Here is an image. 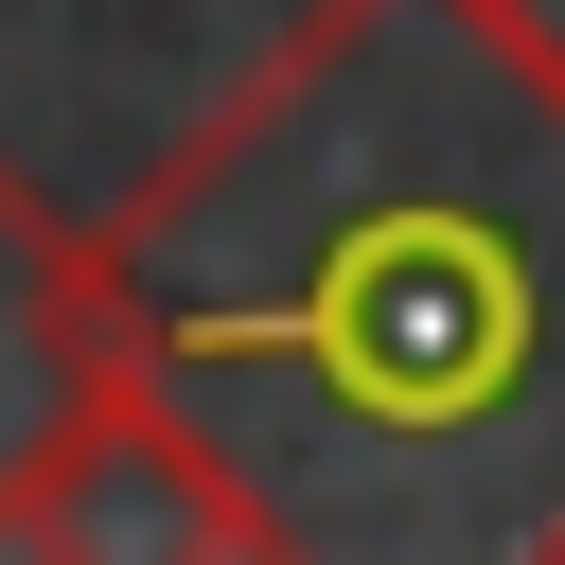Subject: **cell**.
Listing matches in <instances>:
<instances>
[{
	"label": "cell",
	"instance_id": "3",
	"mask_svg": "<svg viewBox=\"0 0 565 565\" xmlns=\"http://www.w3.org/2000/svg\"><path fill=\"white\" fill-rule=\"evenodd\" d=\"M124 388V318H106V247L88 212H53L18 159H0V547H18V494L53 477V441Z\"/></svg>",
	"mask_w": 565,
	"mask_h": 565
},
{
	"label": "cell",
	"instance_id": "2",
	"mask_svg": "<svg viewBox=\"0 0 565 565\" xmlns=\"http://www.w3.org/2000/svg\"><path fill=\"white\" fill-rule=\"evenodd\" d=\"M18 565H265V512H247V477L194 441V406L124 371V388L53 441V477L18 494Z\"/></svg>",
	"mask_w": 565,
	"mask_h": 565
},
{
	"label": "cell",
	"instance_id": "1",
	"mask_svg": "<svg viewBox=\"0 0 565 565\" xmlns=\"http://www.w3.org/2000/svg\"><path fill=\"white\" fill-rule=\"evenodd\" d=\"M88 247L265 565H565V53L512 0H300Z\"/></svg>",
	"mask_w": 565,
	"mask_h": 565
}]
</instances>
